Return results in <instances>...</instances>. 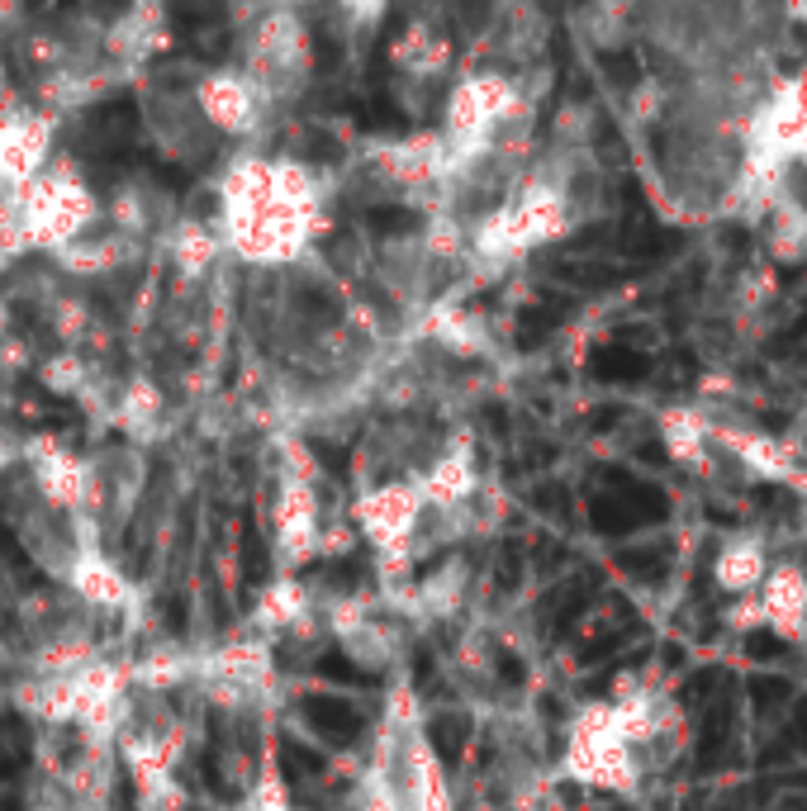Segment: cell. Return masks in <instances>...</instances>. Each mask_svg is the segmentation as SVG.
Returning a JSON list of instances; mask_svg holds the SVG:
<instances>
[{
    "mask_svg": "<svg viewBox=\"0 0 807 811\" xmlns=\"http://www.w3.org/2000/svg\"><path fill=\"white\" fill-rule=\"evenodd\" d=\"M299 712H305V726L328 745H357V736L367 731V716L357 712V702L337 698V693H305Z\"/></svg>",
    "mask_w": 807,
    "mask_h": 811,
    "instance_id": "obj_1",
    "label": "cell"
},
{
    "mask_svg": "<svg viewBox=\"0 0 807 811\" xmlns=\"http://www.w3.org/2000/svg\"><path fill=\"white\" fill-rule=\"evenodd\" d=\"M361 517H367V532L375 541H404L413 527H419V503L409 499V489H375L361 503Z\"/></svg>",
    "mask_w": 807,
    "mask_h": 811,
    "instance_id": "obj_2",
    "label": "cell"
},
{
    "mask_svg": "<svg viewBox=\"0 0 807 811\" xmlns=\"http://www.w3.org/2000/svg\"><path fill=\"white\" fill-rule=\"evenodd\" d=\"M613 565L642 588H666L674 556H670V541H636V546H622L613 556Z\"/></svg>",
    "mask_w": 807,
    "mask_h": 811,
    "instance_id": "obj_3",
    "label": "cell"
},
{
    "mask_svg": "<svg viewBox=\"0 0 807 811\" xmlns=\"http://www.w3.org/2000/svg\"><path fill=\"white\" fill-rule=\"evenodd\" d=\"M423 740L442 764H457L465 754V740H471V716L465 712H433L427 726H423Z\"/></svg>",
    "mask_w": 807,
    "mask_h": 811,
    "instance_id": "obj_4",
    "label": "cell"
},
{
    "mask_svg": "<svg viewBox=\"0 0 807 811\" xmlns=\"http://www.w3.org/2000/svg\"><path fill=\"white\" fill-rule=\"evenodd\" d=\"M760 574H765V560H760V551H755L750 541H732L718 556V584L722 588H750Z\"/></svg>",
    "mask_w": 807,
    "mask_h": 811,
    "instance_id": "obj_5",
    "label": "cell"
},
{
    "mask_svg": "<svg viewBox=\"0 0 807 811\" xmlns=\"http://www.w3.org/2000/svg\"><path fill=\"white\" fill-rule=\"evenodd\" d=\"M793 698V684L784 674H755L750 678V702L760 712H774V708H784V702Z\"/></svg>",
    "mask_w": 807,
    "mask_h": 811,
    "instance_id": "obj_6",
    "label": "cell"
},
{
    "mask_svg": "<svg viewBox=\"0 0 807 811\" xmlns=\"http://www.w3.org/2000/svg\"><path fill=\"white\" fill-rule=\"evenodd\" d=\"M746 650H750V660H765V664H774V660H784V656H789L784 640H779V636H765V632H755Z\"/></svg>",
    "mask_w": 807,
    "mask_h": 811,
    "instance_id": "obj_7",
    "label": "cell"
},
{
    "mask_svg": "<svg viewBox=\"0 0 807 811\" xmlns=\"http://www.w3.org/2000/svg\"><path fill=\"white\" fill-rule=\"evenodd\" d=\"M789 740H793V745H803V750H807V698L798 702V708H793V726H789Z\"/></svg>",
    "mask_w": 807,
    "mask_h": 811,
    "instance_id": "obj_8",
    "label": "cell"
}]
</instances>
